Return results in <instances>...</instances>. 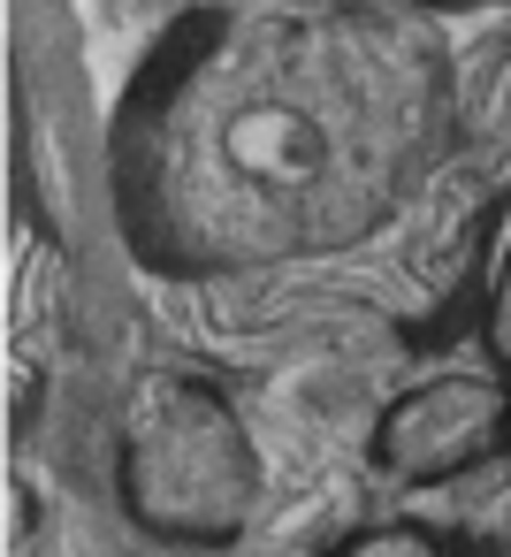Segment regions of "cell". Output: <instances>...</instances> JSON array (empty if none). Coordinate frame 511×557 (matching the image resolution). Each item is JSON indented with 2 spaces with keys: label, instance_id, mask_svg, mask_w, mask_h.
<instances>
[{
  "label": "cell",
  "instance_id": "6da1fadb",
  "mask_svg": "<svg viewBox=\"0 0 511 557\" xmlns=\"http://www.w3.org/2000/svg\"><path fill=\"white\" fill-rule=\"evenodd\" d=\"M511 184V0H199L108 115L123 252L191 298L473 321Z\"/></svg>",
  "mask_w": 511,
  "mask_h": 557
},
{
  "label": "cell",
  "instance_id": "7a4b0ae2",
  "mask_svg": "<svg viewBox=\"0 0 511 557\" xmlns=\"http://www.w3.org/2000/svg\"><path fill=\"white\" fill-rule=\"evenodd\" d=\"M267 496V458L237 397L191 367L161 359L115 405V504L169 549H229Z\"/></svg>",
  "mask_w": 511,
  "mask_h": 557
},
{
  "label": "cell",
  "instance_id": "3957f363",
  "mask_svg": "<svg viewBox=\"0 0 511 557\" xmlns=\"http://www.w3.org/2000/svg\"><path fill=\"white\" fill-rule=\"evenodd\" d=\"M366 458L389 488H450L511 458V374L496 359H450L412 374L366 428Z\"/></svg>",
  "mask_w": 511,
  "mask_h": 557
},
{
  "label": "cell",
  "instance_id": "277c9868",
  "mask_svg": "<svg viewBox=\"0 0 511 557\" xmlns=\"http://www.w3.org/2000/svg\"><path fill=\"white\" fill-rule=\"evenodd\" d=\"M473 344L481 359H496L511 374V184H503V207H496V237H488V268H481V298H473Z\"/></svg>",
  "mask_w": 511,
  "mask_h": 557
},
{
  "label": "cell",
  "instance_id": "5b68a950",
  "mask_svg": "<svg viewBox=\"0 0 511 557\" xmlns=\"http://www.w3.org/2000/svg\"><path fill=\"white\" fill-rule=\"evenodd\" d=\"M321 557H465V542H450L427 519H366V527L336 534Z\"/></svg>",
  "mask_w": 511,
  "mask_h": 557
},
{
  "label": "cell",
  "instance_id": "8992f818",
  "mask_svg": "<svg viewBox=\"0 0 511 557\" xmlns=\"http://www.w3.org/2000/svg\"><path fill=\"white\" fill-rule=\"evenodd\" d=\"M465 557H511V458L488 466V504L465 527Z\"/></svg>",
  "mask_w": 511,
  "mask_h": 557
}]
</instances>
